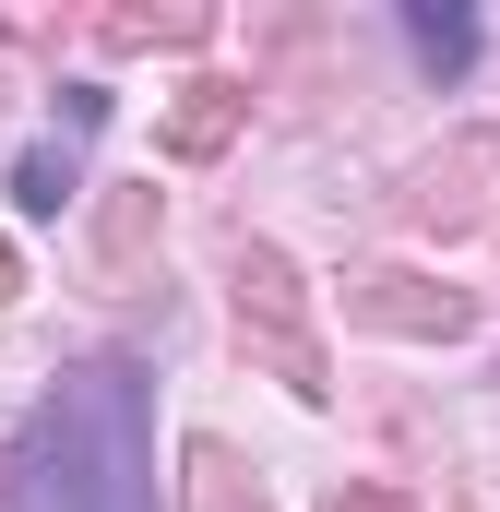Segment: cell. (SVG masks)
Masks as SVG:
<instances>
[{"label":"cell","mask_w":500,"mask_h":512,"mask_svg":"<svg viewBox=\"0 0 500 512\" xmlns=\"http://www.w3.org/2000/svg\"><path fill=\"white\" fill-rule=\"evenodd\" d=\"M12 512H155V429L120 358L72 370L12 453Z\"/></svg>","instance_id":"6da1fadb"},{"label":"cell","mask_w":500,"mask_h":512,"mask_svg":"<svg viewBox=\"0 0 500 512\" xmlns=\"http://www.w3.org/2000/svg\"><path fill=\"white\" fill-rule=\"evenodd\" d=\"M405 36H417V48H429V60H441V72H453V60H465V48H477V24H441V12H405Z\"/></svg>","instance_id":"7a4b0ae2"},{"label":"cell","mask_w":500,"mask_h":512,"mask_svg":"<svg viewBox=\"0 0 500 512\" xmlns=\"http://www.w3.org/2000/svg\"><path fill=\"white\" fill-rule=\"evenodd\" d=\"M60 191H72V167H60V155H36V167H24V191H12V203H24V215H60Z\"/></svg>","instance_id":"3957f363"}]
</instances>
